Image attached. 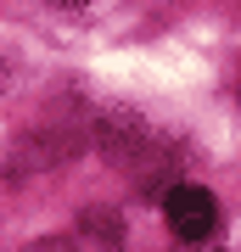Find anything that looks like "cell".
<instances>
[{
  "mask_svg": "<svg viewBox=\"0 0 241 252\" xmlns=\"http://www.w3.org/2000/svg\"><path fill=\"white\" fill-rule=\"evenodd\" d=\"M163 213L179 241H213L219 235V202L202 185H169L163 190Z\"/></svg>",
  "mask_w": 241,
  "mask_h": 252,
  "instance_id": "obj_1",
  "label": "cell"
},
{
  "mask_svg": "<svg viewBox=\"0 0 241 252\" xmlns=\"http://www.w3.org/2000/svg\"><path fill=\"white\" fill-rule=\"evenodd\" d=\"M34 252H73V247H68V235H51V241H39Z\"/></svg>",
  "mask_w": 241,
  "mask_h": 252,
  "instance_id": "obj_2",
  "label": "cell"
},
{
  "mask_svg": "<svg viewBox=\"0 0 241 252\" xmlns=\"http://www.w3.org/2000/svg\"><path fill=\"white\" fill-rule=\"evenodd\" d=\"M179 252H207V241H179Z\"/></svg>",
  "mask_w": 241,
  "mask_h": 252,
  "instance_id": "obj_3",
  "label": "cell"
},
{
  "mask_svg": "<svg viewBox=\"0 0 241 252\" xmlns=\"http://www.w3.org/2000/svg\"><path fill=\"white\" fill-rule=\"evenodd\" d=\"M56 6H73V11H79V6H84V0H56Z\"/></svg>",
  "mask_w": 241,
  "mask_h": 252,
  "instance_id": "obj_4",
  "label": "cell"
}]
</instances>
